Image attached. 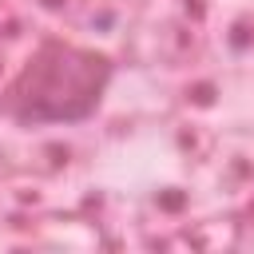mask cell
Returning <instances> with one entry per match:
<instances>
[{
    "mask_svg": "<svg viewBox=\"0 0 254 254\" xmlns=\"http://www.w3.org/2000/svg\"><path fill=\"white\" fill-rule=\"evenodd\" d=\"M111 79V64L71 44H44L8 91L20 119H83Z\"/></svg>",
    "mask_w": 254,
    "mask_h": 254,
    "instance_id": "1",
    "label": "cell"
}]
</instances>
